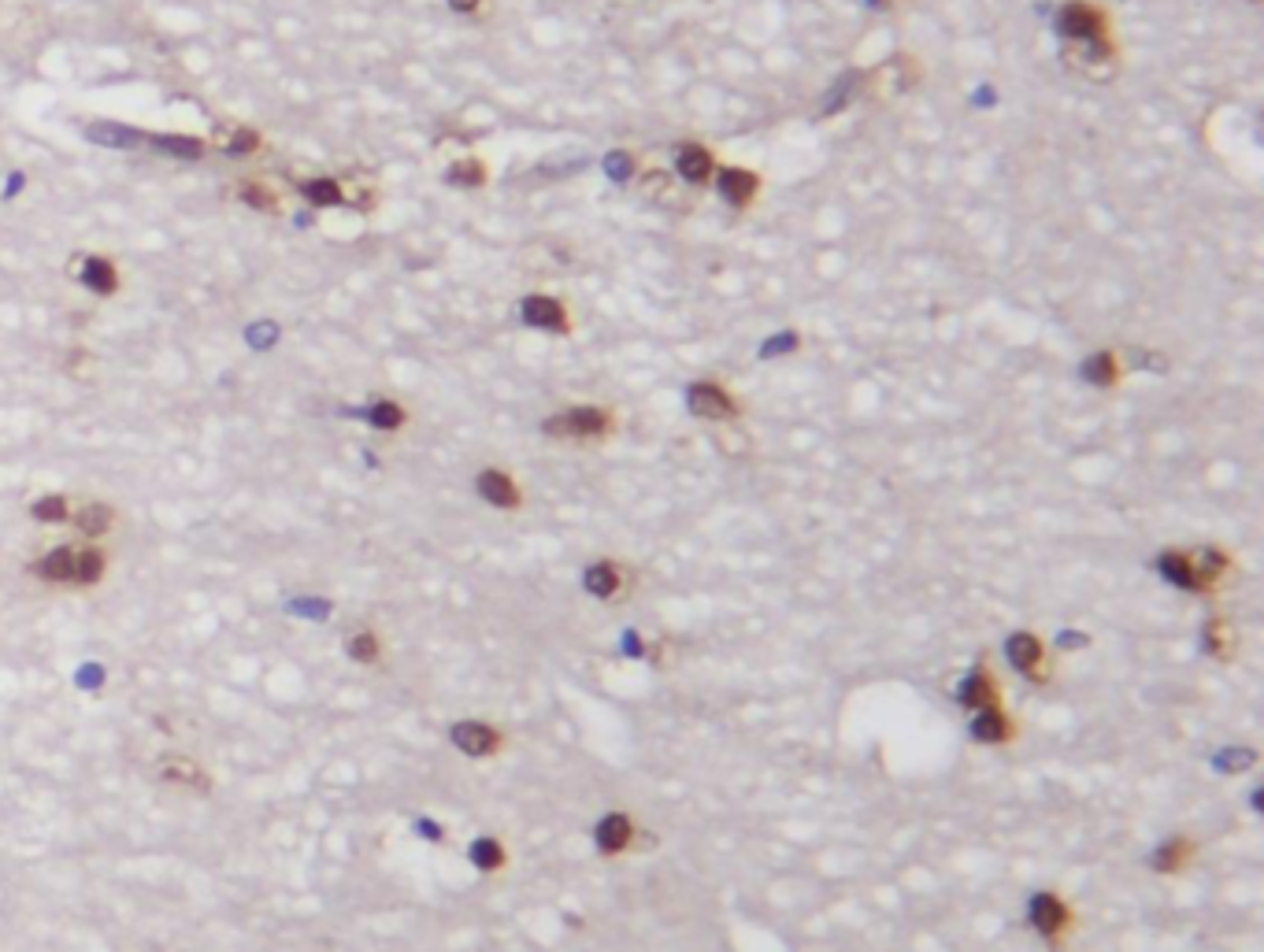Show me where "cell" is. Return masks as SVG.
Listing matches in <instances>:
<instances>
[{
    "label": "cell",
    "mask_w": 1264,
    "mask_h": 952,
    "mask_svg": "<svg viewBox=\"0 0 1264 952\" xmlns=\"http://www.w3.org/2000/svg\"><path fill=\"white\" fill-rule=\"evenodd\" d=\"M71 523H75V530H79L82 537H100V534L112 530V523H116V508L104 504V500H89V504H82L79 512H71Z\"/></svg>",
    "instance_id": "ffe728a7"
},
{
    "label": "cell",
    "mask_w": 1264,
    "mask_h": 952,
    "mask_svg": "<svg viewBox=\"0 0 1264 952\" xmlns=\"http://www.w3.org/2000/svg\"><path fill=\"white\" fill-rule=\"evenodd\" d=\"M79 282L89 293H97V297H112L119 289V267L112 263V256H86L82 259Z\"/></svg>",
    "instance_id": "9a60e30c"
},
{
    "label": "cell",
    "mask_w": 1264,
    "mask_h": 952,
    "mask_svg": "<svg viewBox=\"0 0 1264 952\" xmlns=\"http://www.w3.org/2000/svg\"><path fill=\"white\" fill-rule=\"evenodd\" d=\"M1194 853H1198L1194 837H1186V833H1172V837H1165V841L1149 853V867H1153L1157 874H1179L1190 867Z\"/></svg>",
    "instance_id": "4fadbf2b"
},
{
    "label": "cell",
    "mask_w": 1264,
    "mask_h": 952,
    "mask_svg": "<svg viewBox=\"0 0 1264 952\" xmlns=\"http://www.w3.org/2000/svg\"><path fill=\"white\" fill-rule=\"evenodd\" d=\"M519 316L542 330H568V308L553 297H527L519 304Z\"/></svg>",
    "instance_id": "2e32d148"
},
{
    "label": "cell",
    "mask_w": 1264,
    "mask_h": 952,
    "mask_svg": "<svg viewBox=\"0 0 1264 952\" xmlns=\"http://www.w3.org/2000/svg\"><path fill=\"white\" fill-rule=\"evenodd\" d=\"M237 197L245 200L249 208H257V212H267V216H275L278 208H282V197H278L275 189L271 186H263V182H237Z\"/></svg>",
    "instance_id": "f1b7e54d"
},
{
    "label": "cell",
    "mask_w": 1264,
    "mask_h": 952,
    "mask_svg": "<svg viewBox=\"0 0 1264 952\" xmlns=\"http://www.w3.org/2000/svg\"><path fill=\"white\" fill-rule=\"evenodd\" d=\"M1202 649H1206L1209 656H1216V660H1235V649H1239V634H1235V627L1227 623L1224 615H1209L1206 619V627H1202Z\"/></svg>",
    "instance_id": "ac0fdd59"
},
{
    "label": "cell",
    "mask_w": 1264,
    "mask_h": 952,
    "mask_svg": "<svg viewBox=\"0 0 1264 952\" xmlns=\"http://www.w3.org/2000/svg\"><path fill=\"white\" fill-rule=\"evenodd\" d=\"M260 145H263V138H260L253 126H237L234 134H230V141H227V149H230L234 156H253Z\"/></svg>",
    "instance_id": "e575fe53"
},
{
    "label": "cell",
    "mask_w": 1264,
    "mask_h": 952,
    "mask_svg": "<svg viewBox=\"0 0 1264 952\" xmlns=\"http://www.w3.org/2000/svg\"><path fill=\"white\" fill-rule=\"evenodd\" d=\"M478 4H482V0H449V8H453V12H460V16H472Z\"/></svg>",
    "instance_id": "74e56055"
},
{
    "label": "cell",
    "mask_w": 1264,
    "mask_h": 952,
    "mask_svg": "<svg viewBox=\"0 0 1264 952\" xmlns=\"http://www.w3.org/2000/svg\"><path fill=\"white\" fill-rule=\"evenodd\" d=\"M104 567H108V560H104V553H100L97 545H79L75 586H79V590H89V586H97L100 578H104Z\"/></svg>",
    "instance_id": "484cf974"
},
{
    "label": "cell",
    "mask_w": 1264,
    "mask_h": 952,
    "mask_svg": "<svg viewBox=\"0 0 1264 952\" xmlns=\"http://www.w3.org/2000/svg\"><path fill=\"white\" fill-rule=\"evenodd\" d=\"M468 856H472V864L482 874L505 871V864H509V849H505V841H501V837H494V833H482V837H474L472 849H468Z\"/></svg>",
    "instance_id": "7402d4cb"
},
{
    "label": "cell",
    "mask_w": 1264,
    "mask_h": 952,
    "mask_svg": "<svg viewBox=\"0 0 1264 952\" xmlns=\"http://www.w3.org/2000/svg\"><path fill=\"white\" fill-rule=\"evenodd\" d=\"M449 741L472 760H486V756H497L505 749V734L486 719H456L449 727Z\"/></svg>",
    "instance_id": "5b68a950"
},
{
    "label": "cell",
    "mask_w": 1264,
    "mask_h": 952,
    "mask_svg": "<svg viewBox=\"0 0 1264 952\" xmlns=\"http://www.w3.org/2000/svg\"><path fill=\"white\" fill-rule=\"evenodd\" d=\"M605 167H609V179H627L631 175V156L627 153H613V156L605 159Z\"/></svg>",
    "instance_id": "8d00e7d4"
},
{
    "label": "cell",
    "mask_w": 1264,
    "mask_h": 952,
    "mask_svg": "<svg viewBox=\"0 0 1264 952\" xmlns=\"http://www.w3.org/2000/svg\"><path fill=\"white\" fill-rule=\"evenodd\" d=\"M679 175L686 182H693V186H701V182H709V175H712V153L705 149V145H683L679 149Z\"/></svg>",
    "instance_id": "cb8c5ba5"
},
{
    "label": "cell",
    "mask_w": 1264,
    "mask_h": 952,
    "mask_svg": "<svg viewBox=\"0 0 1264 952\" xmlns=\"http://www.w3.org/2000/svg\"><path fill=\"white\" fill-rule=\"evenodd\" d=\"M686 404L693 416L701 419H734L738 416V400L720 386V382H697L686 390Z\"/></svg>",
    "instance_id": "8fae6325"
},
{
    "label": "cell",
    "mask_w": 1264,
    "mask_h": 952,
    "mask_svg": "<svg viewBox=\"0 0 1264 952\" xmlns=\"http://www.w3.org/2000/svg\"><path fill=\"white\" fill-rule=\"evenodd\" d=\"M638 823L631 812H605L593 823V849L601 856H627L638 845Z\"/></svg>",
    "instance_id": "277c9868"
},
{
    "label": "cell",
    "mask_w": 1264,
    "mask_h": 952,
    "mask_svg": "<svg viewBox=\"0 0 1264 952\" xmlns=\"http://www.w3.org/2000/svg\"><path fill=\"white\" fill-rule=\"evenodd\" d=\"M300 193H304V200H308L312 208H334V204H341V200H345V189H341V182L327 179V175L300 182Z\"/></svg>",
    "instance_id": "4316f807"
},
{
    "label": "cell",
    "mask_w": 1264,
    "mask_h": 952,
    "mask_svg": "<svg viewBox=\"0 0 1264 952\" xmlns=\"http://www.w3.org/2000/svg\"><path fill=\"white\" fill-rule=\"evenodd\" d=\"M1005 660L1016 675H1024L1028 682H1049L1053 678V663H1049L1046 641L1035 630H1012L1005 637Z\"/></svg>",
    "instance_id": "3957f363"
},
{
    "label": "cell",
    "mask_w": 1264,
    "mask_h": 952,
    "mask_svg": "<svg viewBox=\"0 0 1264 952\" xmlns=\"http://www.w3.org/2000/svg\"><path fill=\"white\" fill-rule=\"evenodd\" d=\"M1057 30L1071 41H1094L1106 38V16L1098 8H1090L1083 0H1071L1057 12Z\"/></svg>",
    "instance_id": "ba28073f"
},
{
    "label": "cell",
    "mask_w": 1264,
    "mask_h": 952,
    "mask_svg": "<svg viewBox=\"0 0 1264 952\" xmlns=\"http://www.w3.org/2000/svg\"><path fill=\"white\" fill-rule=\"evenodd\" d=\"M627 582H631V571L615 560H593L590 567H582V590L597 600H615L627 590Z\"/></svg>",
    "instance_id": "9c48e42d"
},
{
    "label": "cell",
    "mask_w": 1264,
    "mask_h": 952,
    "mask_svg": "<svg viewBox=\"0 0 1264 952\" xmlns=\"http://www.w3.org/2000/svg\"><path fill=\"white\" fill-rule=\"evenodd\" d=\"M871 4H875V8H894L897 0H871Z\"/></svg>",
    "instance_id": "f35d334b"
},
{
    "label": "cell",
    "mask_w": 1264,
    "mask_h": 952,
    "mask_svg": "<svg viewBox=\"0 0 1264 952\" xmlns=\"http://www.w3.org/2000/svg\"><path fill=\"white\" fill-rule=\"evenodd\" d=\"M449 182H453V186H464V189H474V186L486 182V163H482V159H460V163L449 167Z\"/></svg>",
    "instance_id": "d6a6232c"
},
{
    "label": "cell",
    "mask_w": 1264,
    "mask_h": 952,
    "mask_svg": "<svg viewBox=\"0 0 1264 952\" xmlns=\"http://www.w3.org/2000/svg\"><path fill=\"white\" fill-rule=\"evenodd\" d=\"M75 563H79V545H56L41 556L30 571L34 578L53 582V586H75Z\"/></svg>",
    "instance_id": "5bb4252c"
},
{
    "label": "cell",
    "mask_w": 1264,
    "mask_h": 952,
    "mask_svg": "<svg viewBox=\"0 0 1264 952\" xmlns=\"http://www.w3.org/2000/svg\"><path fill=\"white\" fill-rule=\"evenodd\" d=\"M474 490H478V496H482L486 504H494V508H501V512H515V508H523V490H519L515 478L509 475V471H501V467H486V471H478Z\"/></svg>",
    "instance_id": "30bf717a"
},
{
    "label": "cell",
    "mask_w": 1264,
    "mask_h": 952,
    "mask_svg": "<svg viewBox=\"0 0 1264 952\" xmlns=\"http://www.w3.org/2000/svg\"><path fill=\"white\" fill-rule=\"evenodd\" d=\"M86 138L93 145H108V149H134V145L145 141V134L134 130V126H119V122H89Z\"/></svg>",
    "instance_id": "603a6c76"
},
{
    "label": "cell",
    "mask_w": 1264,
    "mask_h": 952,
    "mask_svg": "<svg viewBox=\"0 0 1264 952\" xmlns=\"http://www.w3.org/2000/svg\"><path fill=\"white\" fill-rule=\"evenodd\" d=\"M157 771H159V778L171 782V786H197V790H208V774L197 767V760H190V756H182V753L159 756Z\"/></svg>",
    "instance_id": "e0dca14e"
},
{
    "label": "cell",
    "mask_w": 1264,
    "mask_h": 952,
    "mask_svg": "<svg viewBox=\"0 0 1264 952\" xmlns=\"http://www.w3.org/2000/svg\"><path fill=\"white\" fill-rule=\"evenodd\" d=\"M1190 556H1194V567H1198L1202 582L1209 586V594H1216V586H1220V582H1227V578H1231V571H1235L1231 556H1227L1224 549H1216V545H1206L1202 553H1190Z\"/></svg>",
    "instance_id": "d6986e66"
},
{
    "label": "cell",
    "mask_w": 1264,
    "mask_h": 952,
    "mask_svg": "<svg viewBox=\"0 0 1264 952\" xmlns=\"http://www.w3.org/2000/svg\"><path fill=\"white\" fill-rule=\"evenodd\" d=\"M30 516L38 519V523H67L71 519V504H67L63 493H45L30 504Z\"/></svg>",
    "instance_id": "4dcf8cb0"
},
{
    "label": "cell",
    "mask_w": 1264,
    "mask_h": 952,
    "mask_svg": "<svg viewBox=\"0 0 1264 952\" xmlns=\"http://www.w3.org/2000/svg\"><path fill=\"white\" fill-rule=\"evenodd\" d=\"M756 189H760V179L753 171H746V167H723L720 171V193L731 200V204H738V208H746L756 197Z\"/></svg>",
    "instance_id": "44dd1931"
},
{
    "label": "cell",
    "mask_w": 1264,
    "mask_h": 952,
    "mask_svg": "<svg viewBox=\"0 0 1264 952\" xmlns=\"http://www.w3.org/2000/svg\"><path fill=\"white\" fill-rule=\"evenodd\" d=\"M542 430L560 441H593V437H609L615 430V416L601 404H575L560 416H549L542 423Z\"/></svg>",
    "instance_id": "7a4b0ae2"
},
{
    "label": "cell",
    "mask_w": 1264,
    "mask_h": 952,
    "mask_svg": "<svg viewBox=\"0 0 1264 952\" xmlns=\"http://www.w3.org/2000/svg\"><path fill=\"white\" fill-rule=\"evenodd\" d=\"M968 734L979 745H1012L1020 737V723H1016V715L1008 712L1005 704H990V708L971 712Z\"/></svg>",
    "instance_id": "8992f818"
},
{
    "label": "cell",
    "mask_w": 1264,
    "mask_h": 952,
    "mask_svg": "<svg viewBox=\"0 0 1264 952\" xmlns=\"http://www.w3.org/2000/svg\"><path fill=\"white\" fill-rule=\"evenodd\" d=\"M368 423H371L375 430H401V426H404V408H401L397 400H375V404L368 408Z\"/></svg>",
    "instance_id": "1f68e13d"
},
{
    "label": "cell",
    "mask_w": 1264,
    "mask_h": 952,
    "mask_svg": "<svg viewBox=\"0 0 1264 952\" xmlns=\"http://www.w3.org/2000/svg\"><path fill=\"white\" fill-rule=\"evenodd\" d=\"M1028 927L1046 941L1049 952H1061L1071 931H1075V912H1071V904L1061 893L1035 890L1028 897Z\"/></svg>",
    "instance_id": "6da1fadb"
},
{
    "label": "cell",
    "mask_w": 1264,
    "mask_h": 952,
    "mask_svg": "<svg viewBox=\"0 0 1264 952\" xmlns=\"http://www.w3.org/2000/svg\"><path fill=\"white\" fill-rule=\"evenodd\" d=\"M145 141H149L153 149H159V153L178 156V159H200L204 156V141L193 138V134H149Z\"/></svg>",
    "instance_id": "d4e9b609"
},
{
    "label": "cell",
    "mask_w": 1264,
    "mask_h": 952,
    "mask_svg": "<svg viewBox=\"0 0 1264 952\" xmlns=\"http://www.w3.org/2000/svg\"><path fill=\"white\" fill-rule=\"evenodd\" d=\"M1083 375H1087V382H1094V386H1116L1120 382V359H1116V353H1098V357H1090L1087 363H1083Z\"/></svg>",
    "instance_id": "f546056e"
},
{
    "label": "cell",
    "mask_w": 1264,
    "mask_h": 952,
    "mask_svg": "<svg viewBox=\"0 0 1264 952\" xmlns=\"http://www.w3.org/2000/svg\"><path fill=\"white\" fill-rule=\"evenodd\" d=\"M1253 764H1257V749H1224V753L1216 756V767L1227 774L1249 771Z\"/></svg>",
    "instance_id": "836d02e7"
},
{
    "label": "cell",
    "mask_w": 1264,
    "mask_h": 952,
    "mask_svg": "<svg viewBox=\"0 0 1264 952\" xmlns=\"http://www.w3.org/2000/svg\"><path fill=\"white\" fill-rule=\"evenodd\" d=\"M1090 645V634H1083V630H1061L1057 634V649L1061 653H1075V649H1087Z\"/></svg>",
    "instance_id": "d590c367"
},
{
    "label": "cell",
    "mask_w": 1264,
    "mask_h": 952,
    "mask_svg": "<svg viewBox=\"0 0 1264 952\" xmlns=\"http://www.w3.org/2000/svg\"><path fill=\"white\" fill-rule=\"evenodd\" d=\"M1157 575L1165 578L1168 586L1183 590V594H1209V586L1202 582L1198 567H1194V556L1179 553V549H1165L1157 556Z\"/></svg>",
    "instance_id": "7c38bea8"
},
{
    "label": "cell",
    "mask_w": 1264,
    "mask_h": 952,
    "mask_svg": "<svg viewBox=\"0 0 1264 952\" xmlns=\"http://www.w3.org/2000/svg\"><path fill=\"white\" fill-rule=\"evenodd\" d=\"M345 653L353 656L356 663H378L382 660V641H378V634L371 630V627H364V630H353V634L345 637Z\"/></svg>",
    "instance_id": "83f0119b"
},
{
    "label": "cell",
    "mask_w": 1264,
    "mask_h": 952,
    "mask_svg": "<svg viewBox=\"0 0 1264 952\" xmlns=\"http://www.w3.org/2000/svg\"><path fill=\"white\" fill-rule=\"evenodd\" d=\"M1001 678L994 675L990 663H975L968 675L957 682V704L968 708V712H979V708H990V704H1001Z\"/></svg>",
    "instance_id": "52a82bcc"
}]
</instances>
